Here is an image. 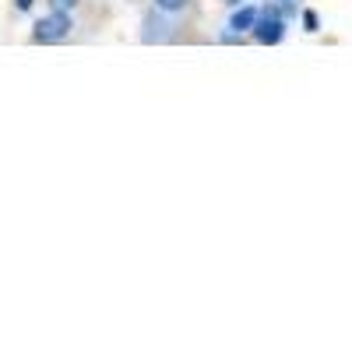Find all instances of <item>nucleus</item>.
<instances>
[{"label":"nucleus","instance_id":"obj_5","mask_svg":"<svg viewBox=\"0 0 352 352\" xmlns=\"http://www.w3.org/2000/svg\"><path fill=\"white\" fill-rule=\"evenodd\" d=\"M187 4L190 0H155V8L166 11V14H180V11H187Z\"/></svg>","mask_w":352,"mask_h":352},{"label":"nucleus","instance_id":"obj_7","mask_svg":"<svg viewBox=\"0 0 352 352\" xmlns=\"http://www.w3.org/2000/svg\"><path fill=\"white\" fill-rule=\"evenodd\" d=\"M78 4V0H50V8H56V11H71Z\"/></svg>","mask_w":352,"mask_h":352},{"label":"nucleus","instance_id":"obj_6","mask_svg":"<svg viewBox=\"0 0 352 352\" xmlns=\"http://www.w3.org/2000/svg\"><path fill=\"white\" fill-rule=\"evenodd\" d=\"M303 28H307V32H320V18H317V11H303Z\"/></svg>","mask_w":352,"mask_h":352},{"label":"nucleus","instance_id":"obj_3","mask_svg":"<svg viewBox=\"0 0 352 352\" xmlns=\"http://www.w3.org/2000/svg\"><path fill=\"white\" fill-rule=\"evenodd\" d=\"M173 36V25L166 21V11H148V14H144V21H141V43H166Z\"/></svg>","mask_w":352,"mask_h":352},{"label":"nucleus","instance_id":"obj_2","mask_svg":"<svg viewBox=\"0 0 352 352\" xmlns=\"http://www.w3.org/2000/svg\"><path fill=\"white\" fill-rule=\"evenodd\" d=\"M71 28H74V18H71V11H50L46 18H39L36 21V28H32V43H64L67 36H71Z\"/></svg>","mask_w":352,"mask_h":352},{"label":"nucleus","instance_id":"obj_9","mask_svg":"<svg viewBox=\"0 0 352 352\" xmlns=\"http://www.w3.org/2000/svg\"><path fill=\"white\" fill-rule=\"evenodd\" d=\"M32 4H36V0H14L18 11H32Z\"/></svg>","mask_w":352,"mask_h":352},{"label":"nucleus","instance_id":"obj_8","mask_svg":"<svg viewBox=\"0 0 352 352\" xmlns=\"http://www.w3.org/2000/svg\"><path fill=\"white\" fill-rule=\"evenodd\" d=\"M278 4H282V14H285V18L296 11V0H278Z\"/></svg>","mask_w":352,"mask_h":352},{"label":"nucleus","instance_id":"obj_1","mask_svg":"<svg viewBox=\"0 0 352 352\" xmlns=\"http://www.w3.org/2000/svg\"><path fill=\"white\" fill-rule=\"evenodd\" d=\"M285 14H282V8H275V4H268V8H261V14H257V21H254V28H250V39L254 43H261V46H278L282 39H285Z\"/></svg>","mask_w":352,"mask_h":352},{"label":"nucleus","instance_id":"obj_10","mask_svg":"<svg viewBox=\"0 0 352 352\" xmlns=\"http://www.w3.org/2000/svg\"><path fill=\"white\" fill-rule=\"evenodd\" d=\"M226 4H229V8H236V4H240V0H226Z\"/></svg>","mask_w":352,"mask_h":352},{"label":"nucleus","instance_id":"obj_4","mask_svg":"<svg viewBox=\"0 0 352 352\" xmlns=\"http://www.w3.org/2000/svg\"><path fill=\"white\" fill-rule=\"evenodd\" d=\"M257 14H261V8H254V4H240V8H232V14H229V32H236V36L250 32L254 21H257Z\"/></svg>","mask_w":352,"mask_h":352}]
</instances>
